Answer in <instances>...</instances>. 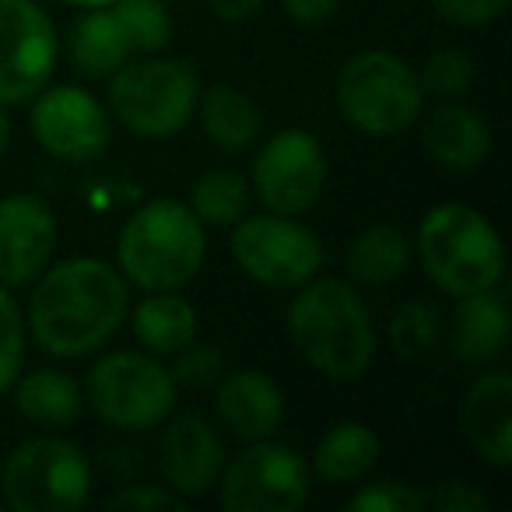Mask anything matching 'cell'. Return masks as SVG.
I'll return each instance as SVG.
<instances>
[{
    "mask_svg": "<svg viewBox=\"0 0 512 512\" xmlns=\"http://www.w3.org/2000/svg\"><path fill=\"white\" fill-rule=\"evenodd\" d=\"M29 330L43 351L57 358H85L106 348L127 320L130 288L120 267L74 256L32 281Z\"/></svg>",
    "mask_w": 512,
    "mask_h": 512,
    "instance_id": "6da1fadb",
    "label": "cell"
},
{
    "mask_svg": "<svg viewBox=\"0 0 512 512\" xmlns=\"http://www.w3.org/2000/svg\"><path fill=\"white\" fill-rule=\"evenodd\" d=\"M106 509H176L186 512L190 502L183 495H176L172 488H158V484H130V488L116 491L106 502Z\"/></svg>",
    "mask_w": 512,
    "mask_h": 512,
    "instance_id": "836d02e7",
    "label": "cell"
},
{
    "mask_svg": "<svg viewBox=\"0 0 512 512\" xmlns=\"http://www.w3.org/2000/svg\"><path fill=\"white\" fill-rule=\"evenodd\" d=\"M390 344L407 362L425 358L428 351L439 344V313H435L428 302H418V299L397 306L390 320Z\"/></svg>",
    "mask_w": 512,
    "mask_h": 512,
    "instance_id": "83f0119b",
    "label": "cell"
},
{
    "mask_svg": "<svg viewBox=\"0 0 512 512\" xmlns=\"http://www.w3.org/2000/svg\"><path fill=\"white\" fill-rule=\"evenodd\" d=\"M348 509L351 512H418V509H425V491L414 488V484H400V481L365 484L348 502Z\"/></svg>",
    "mask_w": 512,
    "mask_h": 512,
    "instance_id": "1f68e13d",
    "label": "cell"
},
{
    "mask_svg": "<svg viewBox=\"0 0 512 512\" xmlns=\"http://www.w3.org/2000/svg\"><path fill=\"white\" fill-rule=\"evenodd\" d=\"M418 260L446 295L491 292L505 274V249L495 225L470 204H439L418 225Z\"/></svg>",
    "mask_w": 512,
    "mask_h": 512,
    "instance_id": "277c9868",
    "label": "cell"
},
{
    "mask_svg": "<svg viewBox=\"0 0 512 512\" xmlns=\"http://www.w3.org/2000/svg\"><path fill=\"white\" fill-rule=\"evenodd\" d=\"M232 260L246 278L274 292H295L323 267V242L292 214L239 218L232 232Z\"/></svg>",
    "mask_w": 512,
    "mask_h": 512,
    "instance_id": "9c48e42d",
    "label": "cell"
},
{
    "mask_svg": "<svg viewBox=\"0 0 512 512\" xmlns=\"http://www.w3.org/2000/svg\"><path fill=\"white\" fill-rule=\"evenodd\" d=\"M418 78H421L425 95H435V99H460L470 88V81H474V60H470V53L456 50V46L435 50L432 57H428V64L421 67Z\"/></svg>",
    "mask_w": 512,
    "mask_h": 512,
    "instance_id": "f546056e",
    "label": "cell"
},
{
    "mask_svg": "<svg viewBox=\"0 0 512 512\" xmlns=\"http://www.w3.org/2000/svg\"><path fill=\"white\" fill-rule=\"evenodd\" d=\"M411 267V242L397 225H369L348 249V274L358 285H393Z\"/></svg>",
    "mask_w": 512,
    "mask_h": 512,
    "instance_id": "603a6c76",
    "label": "cell"
},
{
    "mask_svg": "<svg viewBox=\"0 0 512 512\" xmlns=\"http://www.w3.org/2000/svg\"><path fill=\"white\" fill-rule=\"evenodd\" d=\"M432 4L456 29H481L509 8V0H432Z\"/></svg>",
    "mask_w": 512,
    "mask_h": 512,
    "instance_id": "d6a6232c",
    "label": "cell"
},
{
    "mask_svg": "<svg viewBox=\"0 0 512 512\" xmlns=\"http://www.w3.org/2000/svg\"><path fill=\"white\" fill-rule=\"evenodd\" d=\"M421 144H425L428 158L442 169L474 172L491 151V130L477 109L456 99H442V106H435L421 120Z\"/></svg>",
    "mask_w": 512,
    "mask_h": 512,
    "instance_id": "ac0fdd59",
    "label": "cell"
},
{
    "mask_svg": "<svg viewBox=\"0 0 512 512\" xmlns=\"http://www.w3.org/2000/svg\"><path fill=\"white\" fill-rule=\"evenodd\" d=\"M169 372L176 383L190 386V390H207V386H214L225 376V358H221L218 348L197 344V337H193L186 348L176 351V365Z\"/></svg>",
    "mask_w": 512,
    "mask_h": 512,
    "instance_id": "4dcf8cb0",
    "label": "cell"
},
{
    "mask_svg": "<svg viewBox=\"0 0 512 512\" xmlns=\"http://www.w3.org/2000/svg\"><path fill=\"white\" fill-rule=\"evenodd\" d=\"M221 467H225V442L218 428L200 411L172 414L158 442V470H162L165 488L190 502L218 484Z\"/></svg>",
    "mask_w": 512,
    "mask_h": 512,
    "instance_id": "5bb4252c",
    "label": "cell"
},
{
    "mask_svg": "<svg viewBox=\"0 0 512 512\" xmlns=\"http://www.w3.org/2000/svg\"><path fill=\"white\" fill-rule=\"evenodd\" d=\"M134 334L151 355H176L197 337V309L176 292H148L134 309Z\"/></svg>",
    "mask_w": 512,
    "mask_h": 512,
    "instance_id": "7402d4cb",
    "label": "cell"
},
{
    "mask_svg": "<svg viewBox=\"0 0 512 512\" xmlns=\"http://www.w3.org/2000/svg\"><path fill=\"white\" fill-rule=\"evenodd\" d=\"M337 106L344 120L369 137H397L425 109L421 78L390 50H362L337 74Z\"/></svg>",
    "mask_w": 512,
    "mask_h": 512,
    "instance_id": "5b68a950",
    "label": "cell"
},
{
    "mask_svg": "<svg viewBox=\"0 0 512 512\" xmlns=\"http://www.w3.org/2000/svg\"><path fill=\"white\" fill-rule=\"evenodd\" d=\"M57 249V214L32 193L0 200V285L25 288L50 267Z\"/></svg>",
    "mask_w": 512,
    "mask_h": 512,
    "instance_id": "9a60e30c",
    "label": "cell"
},
{
    "mask_svg": "<svg viewBox=\"0 0 512 512\" xmlns=\"http://www.w3.org/2000/svg\"><path fill=\"white\" fill-rule=\"evenodd\" d=\"M379 460V435L365 421H341L316 442L313 470L330 484L362 481Z\"/></svg>",
    "mask_w": 512,
    "mask_h": 512,
    "instance_id": "44dd1931",
    "label": "cell"
},
{
    "mask_svg": "<svg viewBox=\"0 0 512 512\" xmlns=\"http://www.w3.org/2000/svg\"><path fill=\"white\" fill-rule=\"evenodd\" d=\"M8 137H11V123H8L4 106H0V158H4V148H8Z\"/></svg>",
    "mask_w": 512,
    "mask_h": 512,
    "instance_id": "74e56055",
    "label": "cell"
},
{
    "mask_svg": "<svg viewBox=\"0 0 512 512\" xmlns=\"http://www.w3.org/2000/svg\"><path fill=\"white\" fill-rule=\"evenodd\" d=\"M288 334L302 358L337 383L362 379L376 358V327L369 309L341 278H309L295 288Z\"/></svg>",
    "mask_w": 512,
    "mask_h": 512,
    "instance_id": "7a4b0ae2",
    "label": "cell"
},
{
    "mask_svg": "<svg viewBox=\"0 0 512 512\" xmlns=\"http://www.w3.org/2000/svg\"><path fill=\"white\" fill-rule=\"evenodd\" d=\"M25 365V316L8 285H0V397L15 386Z\"/></svg>",
    "mask_w": 512,
    "mask_h": 512,
    "instance_id": "f1b7e54d",
    "label": "cell"
},
{
    "mask_svg": "<svg viewBox=\"0 0 512 512\" xmlns=\"http://www.w3.org/2000/svg\"><path fill=\"white\" fill-rule=\"evenodd\" d=\"M197 109H200V123H204V134L221 151H246L264 134V113H260V106L242 88L232 85L207 88V92H200Z\"/></svg>",
    "mask_w": 512,
    "mask_h": 512,
    "instance_id": "d6986e66",
    "label": "cell"
},
{
    "mask_svg": "<svg viewBox=\"0 0 512 512\" xmlns=\"http://www.w3.org/2000/svg\"><path fill=\"white\" fill-rule=\"evenodd\" d=\"M67 53H71L74 71L85 78H109L130 57L127 39L109 8H88V15L71 29Z\"/></svg>",
    "mask_w": 512,
    "mask_h": 512,
    "instance_id": "cb8c5ba5",
    "label": "cell"
},
{
    "mask_svg": "<svg viewBox=\"0 0 512 512\" xmlns=\"http://www.w3.org/2000/svg\"><path fill=\"white\" fill-rule=\"evenodd\" d=\"M92 495V463L57 435L29 439L0 470V498L15 512H78Z\"/></svg>",
    "mask_w": 512,
    "mask_h": 512,
    "instance_id": "52a82bcc",
    "label": "cell"
},
{
    "mask_svg": "<svg viewBox=\"0 0 512 512\" xmlns=\"http://www.w3.org/2000/svg\"><path fill=\"white\" fill-rule=\"evenodd\" d=\"M425 509L439 512H470V509H488V495L477 491L467 481H446L439 488L425 491Z\"/></svg>",
    "mask_w": 512,
    "mask_h": 512,
    "instance_id": "e575fe53",
    "label": "cell"
},
{
    "mask_svg": "<svg viewBox=\"0 0 512 512\" xmlns=\"http://www.w3.org/2000/svg\"><path fill=\"white\" fill-rule=\"evenodd\" d=\"M207 256L204 221L172 197L141 204L123 225L116 260L127 285L144 292H176L200 274Z\"/></svg>",
    "mask_w": 512,
    "mask_h": 512,
    "instance_id": "3957f363",
    "label": "cell"
},
{
    "mask_svg": "<svg viewBox=\"0 0 512 512\" xmlns=\"http://www.w3.org/2000/svg\"><path fill=\"white\" fill-rule=\"evenodd\" d=\"M281 4H285V15L299 25H320L337 11V0H281Z\"/></svg>",
    "mask_w": 512,
    "mask_h": 512,
    "instance_id": "d590c367",
    "label": "cell"
},
{
    "mask_svg": "<svg viewBox=\"0 0 512 512\" xmlns=\"http://www.w3.org/2000/svg\"><path fill=\"white\" fill-rule=\"evenodd\" d=\"M32 137L64 162H92L113 141L109 109L78 85L43 88L29 116Z\"/></svg>",
    "mask_w": 512,
    "mask_h": 512,
    "instance_id": "4fadbf2b",
    "label": "cell"
},
{
    "mask_svg": "<svg viewBox=\"0 0 512 512\" xmlns=\"http://www.w3.org/2000/svg\"><path fill=\"white\" fill-rule=\"evenodd\" d=\"M207 4L221 22H246L264 8V0H207Z\"/></svg>",
    "mask_w": 512,
    "mask_h": 512,
    "instance_id": "8d00e7d4",
    "label": "cell"
},
{
    "mask_svg": "<svg viewBox=\"0 0 512 512\" xmlns=\"http://www.w3.org/2000/svg\"><path fill=\"white\" fill-rule=\"evenodd\" d=\"M327 183V155L309 130H278L253 162V190L274 214H306Z\"/></svg>",
    "mask_w": 512,
    "mask_h": 512,
    "instance_id": "7c38bea8",
    "label": "cell"
},
{
    "mask_svg": "<svg viewBox=\"0 0 512 512\" xmlns=\"http://www.w3.org/2000/svg\"><path fill=\"white\" fill-rule=\"evenodd\" d=\"M130 53H158L172 39V15L162 0H113L109 4Z\"/></svg>",
    "mask_w": 512,
    "mask_h": 512,
    "instance_id": "4316f807",
    "label": "cell"
},
{
    "mask_svg": "<svg viewBox=\"0 0 512 512\" xmlns=\"http://www.w3.org/2000/svg\"><path fill=\"white\" fill-rule=\"evenodd\" d=\"M67 4H74V8H109L113 0H67Z\"/></svg>",
    "mask_w": 512,
    "mask_h": 512,
    "instance_id": "f35d334b",
    "label": "cell"
},
{
    "mask_svg": "<svg viewBox=\"0 0 512 512\" xmlns=\"http://www.w3.org/2000/svg\"><path fill=\"white\" fill-rule=\"evenodd\" d=\"M509 341V309L502 295L474 292L460 299V313L453 323V351L467 365H484Z\"/></svg>",
    "mask_w": 512,
    "mask_h": 512,
    "instance_id": "ffe728a7",
    "label": "cell"
},
{
    "mask_svg": "<svg viewBox=\"0 0 512 512\" xmlns=\"http://www.w3.org/2000/svg\"><path fill=\"white\" fill-rule=\"evenodd\" d=\"M214 418L239 442L271 439L281 428V421H285V393L267 372H232V376L218 379Z\"/></svg>",
    "mask_w": 512,
    "mask_h": 512,
    "instance_id": "2e32d148",
    "label": "cell"
},
{
    "mask_svg": "<svg viewBox=\"0 0 512 512\" xmlns=\"http://www.w3.org/2000/svg\"><path fill=\"white\" fill-rule=\"evenodd\" d=\"M15 404L22 411V418H29L32 425L60 428L78 418L81 390L67 372L36 369L29 376L15 379Z\"/></svg>",
    "mask_w": 512,
    "mask_h": 512,
    "instance_id": "d4e9b609",
    "label": "cell"
},
{
    "mask_svg": "<svg viewBox=\"0 0 512 512\" xmlns=\"http://www.w3.org/2000/svg\"><path fill=\"white\" fill-rule=\"evenodd\" d=\"M249 207V183L232 169H214L193 183L190 193V211L197 214L204 225L228 228L239 218H246Z\"/></svg>",
    "mask_w": 512,
    "mask_h": 512,
    "instance_id": "484cf974",
    "label": "cell"
},
{
    "mask_svg": "<svg viewBox=\"0 0 512 512\" xmlns=\"http://www.w3.org/2000/svg\"><path fill=\"white\" fill-rule=\"evenodd\" d=\"M57 57V25L36 0H0V106L36 99Z\"/></svg>",
    "mask_w": 512,
    "mask_h": 512,
    "instance_id": "8fae6325",
    "label": "cell"
},
{
    "mask_svg": "<svg viewBox=\"0 0 512 512\" xmlns=\"http://www.w3.org/2000/svg\"><path fill=\"white\" fill-rule=\"evenodd\" d=\"M0 505H4V498H0Z\"/></svg>",
    "mask_w": 512,
    "mask_h": 512,
    "instance_id": "ab89813d",
    "label": "cell"
},
{
    "mask_svg": "<svg viewBox=\"0 0 512 512\" xmlns=\"http://www.w3.org/2000/svg\"><path fill=\"white\" fill-rule=\"evenodd\" d=\"M214 488L225 512H295L309 498L313 467L292 446L256 439L221 467Z\"/></svg>",
    "mask_w": 512,
    "mask_h": 512,
    "instance_id": "30bf717a",
    "label": "cell"
},
{
    "mask_svg": "<svg viewBox=\"0 0 512 512\" xmlns=\"http://www.w3.org/2000/svg\"><path fill=\"white\" fill-rule=\"evenodd\" d=\"M460 425L470 449L484 463L505 470L512 463V376L484 372L463 393Z\"/></svg>",
    "mask_w": 512,
    "mask_h": 512,
    "instance_id": "e0dca14e",
    "label": "cell"
},
{
    "mask_svg": "<svg viewBox=\"0 0 512 512\" xmlns=\"http://www.w3.org/2000/svg\"><path fill=\"white\" fill-rule=\"evenodd\" d=\"M200 78L183 60H123L109 74V113L141 137H172L193 120Z\"/></svg>",
    "mask_w": 512,
    "mask_h": 512,
    "instance_id": "8992f818",
    "label": "cell"
},
{
    "mask_svg": "<svg viewBox=\"0 0 512 512\" xmlns=\"http://www.w3.org/2000/svg\"><path fill=\"white\" fill-rule=\"evenodd\" d=\"M88 400L106 425L144 432L162 425L176 407V379L144 351H113L88 372Z\"/></svg>",
    "mask_w": 512,
    "mask_h": 512,
    "instance_id": "ba28073f",
    "label": "cell"
}]
</instances>
